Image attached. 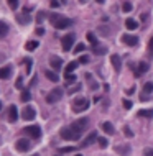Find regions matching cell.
I'll use <instances>...</instances> for the list:
<instances>
[{
	"label": "cell",
	"instance_id": "obj_1",
	"mask_svg": "<svg viewBox=\"0 0 153 156\" xmlns=\"http://www.w3.org/2000/svg\"><path fill=\"white\" fill-rule=\"evenodd\" d=\"M81 131L74 130L72 127H64V128L61 130V137L63 140H68V141H78V140H81Z\"/></svg>",
	"mask_w": 153,
	"mask_h": 156
},
{
	"label": "cell",
	"instance_id": "obj_2",
	"mask_svg": "<svg viewBox=\"0 0 153 156\" xmlns=\"http://www.w3.org/2000/svg\"><path fill=\"white\" fill-rule=\"evenodd\" d=\"M51 22H53L56 30H66L68 26H71V20L66 18V17H56V15H53V17H51Z\"/></svg>",
	"mask_w": 153,
	"mask_h": 156
},
{
	"label": "cell",
	"instance_id": "obj_3",
	"mask_svg": "<svg viewBox=\"0 0 153 156\" xmlns=\"http://www.w3.org/2000/svg\"><path fill=\"white\" fill-rule=\"evenodd\" d=\"M89 109V100H87L86 97H78L74 99V102H72V110L76 112V114H79V112H84Z\"/></svg>",
	"mask_w": 153,
	"mask_h": 156
},
{
	"label": "cell",
	"instance_id": "obj_4",
	"mask_svg": "<svg viewBox=\"0 0 153 156\" xmlns=\"http://www.w3.org/2000/svg\"><path fill=\"white\" fill-rule=\"evenodd\" d=\"M61 97H63V89L61 87H54V89L46 95V102L48 103H56Z\"/></svg>",
	"mask_w": 153,
	"mask_h": 156
},
{
	"label": "cell",
	"instance_id": "obj_5",
	"mask_svg": "<svg viewBox=\"0 0 153 156\" xmlns=\"http://www.w3.org/2000/svg\"><path fill=\"white\" fill-rule=\"evenodd\" d=\"M74 41H76V36H74V33H68V35H64V36L61 38V43H63V49L64 51H69L72 45H74Z\"/></svg>",
	"mask_w": 153,
	"mask_h": 156
},
{
	"label": "cell",
	"instance_id": "obj_6",
	"mask_svg": "<svg viewBox=\"0 0 153 156\" xmlns=\"http://www.w3.org/2000/svg\"><path fill=\"white\" fill-rule=\"evenodd\" d=\"M120 41H122L123 45H127V46H137V45H138V36L123 33L122 36H120Z\"/></svg>",
	"mask_w": 153,
	"mask_h": 156
},
{
	"label": "cell",
	"instance_id": "obj_7",
	"mask_svg": "<svg viewBox=\"0 0 153 156\" xmlns=\"http://www.w3.org/2000/svg\"><path fill=\"white\" fill-rule=\"evenodd\" d=\"M23 133L30 135L33 140H38L41 137V128H40L38 125H31V127H26V128H23Z\"/></svg>",
	"mask_w": 153,
	"mask_h": 156
},
{
	"label": "cell",
	"instance_id": "obj_8",
	"mask_svg": "<svg viewBox=\"0 0 153 156\" xmlns=\"http://www.w3.org/2000/svg\"><path fill=\"white\" fill-rule=\"evenodd\" d=\"M15 148H17L18 153H25V151L30 150V140H26V138H20V140H17V143H15Z\"/></svg>",
	"mask_w": 153,
	"mask_h": 156
},
{
	"label": "cell",
	"instance_id": "obj_9",
	"mask_svg": "<svg viewBox=\"0 0 153 156\" xmlns=\"http://www.w3.org/2000/svg\"><path fill=\"white\" fill-rule=\"evenodd\" d=\"M87 125H89V120H87V118H79V120H76V122L71 123L72 128L78 130V131H81V133L87 128Z\"/></svg>",
	"mask_w": 153,
	"mask_h": 156
},
{
	"label": "cell",
	"instance_id": "obj_10",
	"mask_svg": "<svg viewBox=\"0 0 153 156\" xmlns=\"http://www.w3.org/2000/svg\"><path fill=\"white\" fill-rule=\"evenodd\" d=\"M35 117H36V110L33 109V107L26 105L25 109L22 110V118L23 120H33Z\"/></svg>",
	"mask_w": 153,
	"mask_h": 156
},
{
	"label": "cell",
	"instance_id": "obj_11",
	"mask_svg": "<svg viewBox=\"0 0 153 156\" xmlns=\"http://www.w3.org/2000/svg\"><path fill=\"white\" fill-rule=\"evenodd\" d=\"M110 63L112 66H114L115 73H120V69H122V59H120L119 54H110Z\"/></svg>",
	"mask_w": 153,
	"mask_h": 156
},
{
	"label": "cell",
	"instance_id": "obj_12",
	"mask_svg": "<svg viewBox=\"0 0 153 156\" xmlns=\"http://www.w3.org/2000/svg\"><path fill=\"white\" fill-rule=\"evenodd\" d=\"M97 131H92L91 135H87V138H84V141H82V148H87V146H91L92 143H96L97 141Z\"/></svg>",
	"mask_w": 153,
	"mask_h": 156
},
{
	"label": "cell",
	"instance_id": "obj_13",
	"mask_svg": "<svg viewBox=\"0 0 153 156\" xmlns=\"http://www.w3.org/2000/svg\"><path fill=\"white\" fill-rule=\"evenodd\" d=\"M148 69H150V67H148V64H147L145 61H142V63L138 64V67H137V69L134 71V76H135V77H140V76H143Z\"/></svg>",
	"mask_w": 153,
	"mask_h": 156
},
{
	"label": "cell",
	"instance_id": "obj_14",
	"mask_svg": "<svg viewBox=\"0 0 153 156\" xmlns=\"http://www.w3.org/2000/svg\"><path fill=\"white\" fill-rule=\"evenodd\" d=\"M50 66L53 67L54 71L61 69V67H63V59L58 58V56H51V58H50Z\"/></svg>",
	"mask_w": 153,
	"mask_h": 156
},
{
	"label": "cell",
	"instance_id": "obj_15",
	"mask_svg": "<svg viewBox=\"0 0 153 156\" xmlns=\"http://www.w3.org/2000/svg\"><path fill=\"white\" fill-rule=\"evenodd\" d=\"M9 120L12 123H15L18 120V109H17V105H10L9 107Z\"/></svg>",
	"mask_w": 153,
	"mask_h": 156
},
{
	"label": "cell",
	"instance_id": "obj_16",
	"mask_svg": "<svg viewBox=\"0 0 153 156\" xmlns=\"http://www.w3.org/2000/svg\"><path fill=\"white\" fill-rule=\"evenodd\" d=\"M10 76H12V66L10 64L0 67V79H9Z\"/></svg>",
	"mask_w": 153,
	"mask_h": 156
},
{
	"label": "cell",
	"instance_id": "obj_17",
	"mask_svg": "<svg viewBox=\"0 0 153 156\" xmlns=\"http://www.w3.org/2000/svg\"><path fill=\"white\" fill-rule=\"evenodd\" d=\"M45 76L48 79H50L51 82H59V76H58V73H54V71H45Z\"/></svg>",
	"mask_w": 153,
	"mask_h": 156
},
{
	"label": "cell",
	"instance_id": "obj_18",
	"mask_svg": "<svg viewBox=\"0 0 153 156\" xmlns=\"http://www.w3.org/2000/svg\"><path fill=\"white\" fill-rule=\"evenodd\" d=\"M102 130L106 131L107 135H114L115 133V128H114V125H112L110 122H104L102 123Z\"/></svg>",
	"mask_w": 153,
	"mask_h": 156
},
{
	"label": "cell",
	"instance_id": "obj_19",
	"mask_svg": "<svg viewBox=\"0 0 153 156\" xmlns=\"http://www.w3.org/2000/svg\"><path fill=\"white\" fill-rule=\"evenodd\" d=\"M7 35H9V25L0 20V39H3Z\"/></svg>",
	"mask_w": 153,
	"mask_h": 156
},
{
	"label": "cell",
	"instance_id": "obj_20",
	"mask_svg": "<svg viewBox=\"0 0 153 156\" xmlns=\"http://www.w3.org/2000/svg\"><path fill=\"white\" fill-rule=\"evenodd\" d=\"M138 117L142 118H151L153 117V109H143V110H138Z\"/></svg>",
	"mask_w": 153,
	"mask_h": 156
},
{
	"label": "cell",
	"instance_id": "obj_21",
	"mask_svg": "<svg viewBox=\"0 0 153 156\" xmlns=\"http://www.w3.org/2000/svg\"><path fill=\"white\" fill-rule=\"evenodd\" d=\"M17 22L22 23V25H26V23L31 22V17H28L26 13H22V15H18V17H17Z\"/></svg>",
	"mask_w": 153,
	"mask_h": 156
},
{
	"label": "cell",
	"instance_id": "obj_22",
	"mask_svg": "<svg viewBox=\"0 0 153 156\" xmlns=\"http://www.w3.org/2000/svg\"><path fill=\"white\" fill-rule=\"evenodd\" d=\"M125 26H127V30H137L138 23H137L134 18H127V20H125Z\"/></svg>",
	"mask_w": 153,
	"mask_h": 156
},
{
	"label": "cell",
	"instance_id": "obj_23",
	"mask_svg": "<svg viewBox=\"0 0 153 156\" xmlns=\"http://www.w3.org/2000/svg\"><path fill=\"white\" fill-rule=\"evenodd\" d=\"M115 150H117V153H119V154H123V156H128V153H130V146H128V145L117 146Z\"/></svg>",
	"mask_w": 153,
	"mask_h": 156
},
{
	"label": "cell",
	"instance_id": "obj_24",
	"mask_svg": "<svg viewBox=\"0 0 153 156\" xmlns=\"http://www.w3.org/2000/svg\"><path fill=\"white\" fill-rule=\"evenodd\" d=\"M78 64H79L78 61H71L69 64L66 66V69H64V73H66V74H71V73H74V69L78 67Z\"/></svg>",
	"mask_w": 153,
	"mask_h": 156
},
{
	"label": "cell",
	"instance_id": "obj_25",
	"mask_svg": "<svg viewBox=\"0 0 153 156\" xmlns=\"http://www.w3.org/2000/svg\"><path fill=\"white\" fill-rule=\"evenodd\" d=\"M153 92V82H145V86H143V95H148V94H151Z\"/></svg>",
	"mask_w": 153,
	"mask_h": 156
},
{
	"label": "cell",
	"instance_id": "obj_26",
	"mask_svg": "<svg viewBox=\"0 0 153 156\" xmlns=\"http://www.w3.org/2000/svg\"><path fill=\"white\" fill-rule=\"evenodd\" d=\"M36 48H38V41H28L25 45V49L26 51H35Z\"/></svg>",
	"mask_w": 153,
	"mask_h": 156
},
{
	"label": "cell",
	"instance_id": "obj_27",
	"mask_svg": "<svg viewBox=\"0 0 153 156\" xmlns=\"http://www.w3.org/2000/svg\"><path fill=\"white\" fill-rule=\"evenodd\" d=\"M87 41H89V43H91V45L94 46V48L99 45V41H97V38L94 36V33H87Z\"/></svg>",
	"mask_w": 153,
	"mask_h": 156
},
{
	"label": "cell",
	"instance_id": "obj_28",
	"mask_svg": "<svg viewBox=\"0 0 153 156\" xmlns=\"http://www.w3.org/2000/svg\"><path fill=\"white\" fill-rule=\"evenodd\" d=\"M72 82H76V76L74 74H66V86H71Z\"/></svg>",
	"mask_w": 153,
	"mask_h": 156
},
{
	"label": "cell",
	"instance_id": "obj_29",
	"mask_svg": "<svg viewBox=\"0 0 153 156\" xmlns=\"http://www.w3.org/2000/svg\"><path fill=\"white\" fill-rule=\"evenodd\" d=\"M30 99H31V95H30V90H22V100L23 102H28V100H30Z\"/></svg>",
	"mask_w": 153,
	"mask_h": 156
},
{
	"label": "cell",
	"instance_id": "obj_30",
	"mask_svg": "<svg viewBox=\"0 0 153 156\" xmlns=\"http://www.w3.org/2000/svg\"><path fill=\"white\" fill-rule=\"evenodd\" d=\"M132 8H134V7H132V3H130V2H125V3L122 5V12H125V13L132 12Z\"/></svg>",
	"mask_w": 153,
	"mask_h": 156
},
{
	"label": "cell",
	"instance_id": "obj_31",
	"mask_svg": "<svg viewBox=\"0 0 153 156\" xmlns=\"http://www.w3.org/2000/svg\"><path fill=\"white\" fill-rule=\"evenodd\" d=\"M84 49H86L84 43H79V45H76V46H74V53H82Z\"/></svg>",
	"mask_w": 153,
	"mask_h": 156
},
{
	"label": "cell",
	"instance_id": "obj_32",
	"mask_svg": "<svg viewBox=\"0 0 153 156\" xmlns=\"http://www.w3.org/2000/svg\"><path fill=\"white\" fill-rule=\"evenodd\" d=\"M74 150H78V148H74V146H64V148H61V153H71V151H74Z\"/></svg>",
	"mask_w": 153,
	"mask_h": 156
},
{
	"label": "cell",
	"instance_id": "obj_33",
	"mask_svg": "<svg viewBox=\"0 0 153 156\" xmlns=\"http://www.w3.org/2000/svg\"><path fill=\"white\" fill-rule=\"evenodd\" d=\"M9 5L12 10H17L18 8V0H9Z\"/></svg>",
	"mask_w": 153,
	"mask_h": 156
},
{
	"label": "cell",
	"instance_id": "obj_34",
	"mask_svg": "<svg viewBox=\"0 0 153 156\" xmlns=\"http://www.w3.org/2000/svg\"><path fill=\"white\" fill-rule=\"evenodd\" d=\"M15 87H17V89H23V79L22 77H18L17 81H15Z\"/></svg>",
	"mask_w": 153,
	"mask_h": 156
},
{
	"label": "cell",
	"instance_id": "obj_35",
	"mask_svg": "<svg viewBox=\"0 0 153 156\" xmlns=\"http://www.w3.org/2000/svg\"><path fill=\"white\" fill-rule=\"evenodd\" d=\"M148 53H150V56L153 58V36L150 38V41H148Z\"/></svg>",
	"mask_w": 153,
	"mask_h": 156
},
{
	"label": "cell",
	"instance_id": "obj_36",
	"mask_svg": "<svg viewBox=\"0 0 153 156\" xmlns=\"http://www.w3.org/2000/svg\"><path fill=\"white\" fill-rule=\"evenodd\" d=\"M97 143H99V145L102 146V148H106V146H107V140H106V138H102V137H99V138H97Z\"/></svg>",
	"mask_w": 153,
	"mask_h": 156
},
{
	"label": "cell",
	"instance_id": "obj_37",
	"mask_svg": "<svg viewBox=\"0 0 153 156\" xmlns=\"http://www.w3.org/2000/svg\"><path fill=\"white\" fill-rule=\"evenodd\" d=\"M122 105L125 107L127 110H128V109H132V102H130V100H127V99H123V100H122Z\"/></svg>",
	"mask_w": 153,
	"mask_h": 156
},
{
	"label": "cell",
	"instance_id": "obj_38",
	"mask_svg": "<svg viewBox=\"0 0 153 156\" xmlns=\"http://www.w3.org/2000/svg\"><path fill=\"white\" fill-rule=\"evenodd\" d=\"M143 156H153V148H145V150H143Z\"/></svg>",
	"mask_w": 153,
	"mask_h": 156
},
{
	"label": "cell",
	"instance_id": "obj_39",
	"mask_svg": "<svg viewBox=\"0 0 153 156\" xmlns=\"http://www.w3.org/2000/svg\"><path fill=\"white\" fill-rule=\"evenodd\" d=\"M45 17H46V15H45V12H38V18H36V22H38V23H41Z\"/></svg>",
	"mask_w": 153,
	"mask_h": 156
},
{
	"label": "cell",
	"instance_id": "obj_40",
	"mask_svg": "<svg viewBox=\"0 0 153 156\" xmlns=\"http://www.w3.org/2000/svg\"><path fill=\"white\" fill-rule=\"evenodd\" d=\"M50 5H51V8H58V7H59V2H58V0H51Z\"/></svg>",
	"mask_w": 153,
	"mask_h": 156
},
{
	"label": "cell",
	"instance_id": "obj_41",
	"mask_svg": "<svg viewBox=\"0 0 153 156\" xmlns=\"http://www.w3.org/2000/svg\"><path fill=\"white\" fill-rule=\"evenodd\" d=\"M123 131L127 133V137H134V133H132V130L128 128V127H123Z\"/></svg>",
	"mask_w": 153,
	"mask_h": 156
},
{
	"label": "cell",
	"instance_id": "obj_42",
	"mask_svg": "<svg viewBox=\"0 0 153 156\" xmlns=\"http://www.w3.org/2000/svg\"><path fill=\"white\" fill-rule=\"evenodd\" d=\"M36 35H38V36H41V35H45V30H43L41 26H38V28H36Z\"/></svg>",
	"mask_w": 153,
	"mask_h": 156
},
{
	"label": "cell",
	"instance_id": "obj_43",
	"mask_svg": "<svg viewBox=\"0 0 153 156\" xmlns=\"http://www.w3.org/2000/svg\"><path fill=\"white\" fill-rule=\"evenodd\" d=\"M94 53H97V54H102V53H106V48H94Z\"/></svg>",
	"mask_w": 153,
	"mask_h": 156
},
{
	"label": "cell",
	"instance_id": "obj_44",
	"mask_svg": "<svg viewBox=\"0 0 153 156\" xmlns=\"http://www.w3.org/2000/svg\"><path fill=\"white\" fill-rule=\"evenodd\" d=\"M87 61H89V58H87V56H81V58H79V63H82V64H86Z\"/></svg>",
	"mask_w": 153,
	"mask_h": 156
},
{
	"label": "cell",
	"instance_id": "obj_45",
	"mask_svg": "<svg viewBox=\"0 0 153 156\" xmlns=\"http://www.w3.org/2000/svg\"><path fill=\"white\" fill-rule=\"evenodd\" d=\"M79 89H81V86H79V84H78V86H76L74 89H71V90H69V94H74V92H78Z\"/></svg>",
	"mask_w": 153,
	"mask_h": 156
},
{
	"label": "cell",
	"instance_id": "obj_46",
	"mask_svg": "<svg viewBox=\"0 0 153 156\" xmlns=\"http://www.w3.org/2000/svg\"><path fill=\"white\" fill-rule=\"evenodd\" d=\"M79 2H81V3H86V2H87V0H79Z\"/></svg>",
	"mask_w": 153,
	"mask_h": 156
},
{
	"label": "cell",
	"instance_id": "obj_47",
	"mask_svg": "<svg viewBox=\"0 0 153 156\" xmlns=\"http://www.w3.org/2000/svg\"><path fill=\"white\" fill-rule=\"evenodd\" d=\"M97 2H99V3H102V2H106V0H97Z\"/></svg>",
	"mask_w": 153,
	"mask_h": 156
},
{
	"label": "cell",
	"instance_id": "obj_48",
	"mask_svg": "<svg viewBox=\"0 0 153 156\" xmlns=\"http://www.w3.org/2000/svg\"><path fill=\"white\" fill-rule=\"evenodd\" d=\"M0 110H2V102H0Z\"/></svg>",
	"mask_w": 153,
	"mask_h": 156
},
{
	"label": "cell",
	"instance_id": "obj_49",
	"mask_svg": "<svg viewBox=\"0 0 153 156\" xmlns=\"http://www.w3.org/2000/svg\"><path fill=\"white\" fill-rule=\"evenodd\" d=\"M74 156H82V154H74Z\"/></svg>",
	"mask_w": 153,
	"mask_h": 156
},
{
	"label": "cell",
	"instance_id": "obj_50",
	"mask_svg": "<svg viewBox=\"0 0 153 156\" xmlns=\"http://www.w3.org/2000/svg\"><path fill=\"white\" fill-rule=\"evenodd\" d=\"M61 2H64V0H61Z\"/></svg>",
	"mask_w": 153,
	"mask_h": 156
},
{
	"label": "cell",
	"instance_id": "obj_51",
	"mask_svg": "<svg viewBox=\"0 0 153 156\" xmlns=\"http://www.w3.org/2000/svg\"><path fill=\"white\" fill-rule=\"evenodd\" d=\"M33 156H36V154H33Z\"/></svg>",
	"mask_w": 153,
	"mask_h": 156
}]
</instances>
